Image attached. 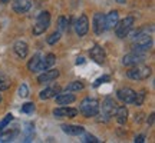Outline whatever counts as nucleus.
Segmentation results:
<instances>
[{
  "instance_id": "9b49d317",
  "label": "nucleus",
  "mask_w": 155,
  "mask_h": 143,
  "mask_svg": "<svg viewBox=\"0 0 155 143\" xmlns=\"http://www.w3.org/2000/svg\"><path fill=\"white\" fill-rule=\"evenodd\" d=\"M135 93H137V92L132 90L131 87H122L116 92V96H118V99L121 100V102H124L125 105H128V103H132L134 102Z\"/></svg>"
},
{
  "instance_id": "0eeeda50",
  "label": "nucleus",
  "mask_w": 155,
  "mask_h": 143,
  "mask_svg": "<svg viewBox=\"0 0 155 143\" xmlns=\"http://www.w3.org/2000/svg\"><path fill=\"white\" fill-rule=\"evenodd\" d=\"M145 57L147 55L145 53H138V52H131V53H128V55L124 56V59H122V65L124 66H135V65H139V63H142L145 60Z\"/></svg>"
},
{
  "instance_id": "dca6fc26",
  "label": "nucleus",
  "mask_w": 155,
  "mask_h": 143,
  "mask_svg": "<svg viewBox=\"0 0 155 143\" xmlns=\"http://www.w3.org/2000/svg\"><path fill=\"white\" fill-rule=\"evenodd\" d=\"M119 20V13L116 10L109 11L105 16V30H111V29L115 27V24Z\"/></svg>"
},
{
  "instance_id": "1a4fd4ad",
  "label": "nucleus",
  "mask_w": 155,
  "mask_h": 143,
  "mask_svg": "<svg viewBox=\"0 0 155 143\" xmlns=\"http://www.w3.org/2000/svg\"><path fill=\"white\" fill-rule=\"evenodd\" d=\"M92 27H94L95 34H102L105 32V14L102 13H95L92 19Z\"/></svg>"
},
{
  "instance_id": "4468645a",
  "label": "nucleus",
  "mask_w": 155,
  "mask_h": 143,
  "mask_svg": "<svg viewBox=\"0 0 155 143\" xmlns=\"http://www.w3.org/2000/svg\"><path fill=\"white\" fill-rule=\"evenodd\" d=\"M56 99V103L58 105H71V103H73L75 100H76V97H75V94H72V92H65V93H59L55 96Z\"/></svg>"
},
{
  "instance_id": "473e14b6",
  "label": "nucleus",
  "mask_w": 155,
  "mask_h": 143,
  "mask_svg": "<svg viewBox=\"0 0 155 143\" xmlns=\"http://www.w3.org/2000/svg\"><path fill=\"white\" fill-rule=\"evenodd\" d=\"M104 82H109V76H102V77H99L98 80H95V83H94V86L95 87H98V86H101Z\"/></svg>"
},
{
  "instance_id": "39448f33",
  "label": "nucleus",
  "mask_w": 155,
  "mask_h": 143,
  "mask_svg": "<svg viewBox=\"0 0 155 143\" xmlns=\"http://www.w3.org/2000/svg\"><path fill=\"white\" fill-rule=\"evenodd\" d=\"M49 26H50V13L49 11L39 13L38 17H36V23H35V26H33V34L35 36H39V34L45 33Z\"/></svg>"
},
{
  "instance_id": "aec40b11",
  "label": "nucleus",
  "mask_w": 155,
  "mask_h": 143,
  "mask_svg": "<svg viewBox=\"0 0 155 143\" xmlns=\"http://www.w3.org/2000/svg\"><path fill=\"white\" fill-rule=\"evenodd\" d=\"M59 92H61V89L58 87V86H56V87H46L45 90H42V92H40L39 97H40L42 100H48V99L55 97V96L59 93Z\"/></svg>"
},
{
  "instance_id": "a211bd4d",
  "label": "nucleus",
  "mask_w": 155,
  "mask_h": 143,
  "mask_svg": "<svg viewBox=\"0 0 155 143\" xmlns=\"http://www.w3.org/2000/svg\"><path fill=\"white\" fill-rule=\"evenodd\" d=\"M55 60H56V56L49 53V55H46L43 59H40V63H39L38 66V72H43L46 69H49L50 66H53L55 65Z\"/></svg>"
},
{
  "instance_id": "4c0bfd02",
  "label": "nucleus",
  "mask_w": 155,
  "mask_h": 143,
  "mask_svg": "<svg viewBox=\"0 0 155 143\" xmlns=\"http://www.w3.org/2000/svg\"><path fill=\"white\" fill-rule=\"evenodd\" d=\"M0 102H2V96H0Z\"/></svg>"
},
{
  "instance_id": "2f4dec72",
  "label": "nucleus",
  "mask_w": 155,
  "mask_h": 143,
  "mask_svg": "<svg viewBox=\"0 0 155 143\" xmlns=\"http://www.w3.org/2000/svg\"><path fill=\"white\" fill-rule=\"evenodd\" d=\"M82 142H88V143H98L99 140L95 138V136H92V135H85L83 136V140Z\"/></svg>"
},
{
  "instance_id": "f8f14e48",
  "label": "nucleus",
  "mask_w": 155,
  "mask_h": 143,
  "mask_svg": "<svg viewBox=\"0 0 155 143\" xmlns=\"http://www.w3.org/2000/svg\"><path fill=\"white\" fill-rule=\"evenodd\" d=\"M75 30L79 36H85L89 30V20L86 14H81L79 19L75 22Z\"/></svg>"
},
{
  "instance_id": "6e6552de",
  "label": "nucleus",
  "mask_w": 155,
  "mask_h": 143,
  "mask_svg": "<svg viewBox=\"0 0 155 143\" xmlns=\"http://www.w3.org/2000/svg\"><path fill=\"white\" fill-rule=\"evenodd\" d=\"M89 57L95 62V63H98V65H104L106 60V53L104 47L99 46V44H95L92 49L89 50Z\"/></svg>"
},
{
  "instance_id": "4be33fe9",
  "label": "nucleus",
  "mask_w": 155,
  "mask_h": 143,
  "mask_svg": "<svg viewBox=\"0 0 155 143\" xmlns=\"http://www.w3.org/2000/svg\"><path fill=\"white\" fill-rule=\"evenodd\" d=\"M40 59H42V56L39 55V53H36V55H35L28 63L29 70L30 72H38V66H39V63H40Z\"/></svg>"
},
{
  "instance_id": "412c9836",
  "label": "nucleus",
  "mask_w": 155,
  "mask_h": 143,
  "mask_svg": "<svg viewBox=\"0 0 155 143\" xmlns=\"http://www.w3.org/2000/svg\"><path fill=\"white\" fill-rule=\"evenodd\" d=\"M115 117H116V122L119 123V125H124L128 119V109L125 106H119V107H116L115 110Z\"/></svg>"
},
{
  "instance_id": "423d86ee",
  "label": "nucleus",
  "mask_w": 155,
  "mask_h": 143,
  "mask_svg": "<svg viewBox=\"0 0 155 143\" xmlns=\"http://www.w3.org/2000/svg\"><path fill=\"white\" fill-rule=\"evenodd\" d=\"M116 107H118V106H116L115 100L112 99V97H106V99L104 100V103H102V107L99 106V110H101L99 116L101 117H104V120L105 122H108L112 116L115 115Z\"/></svg>"
},
{
  "instance_id": "cd10ccee",
  "label": "nucleus",
  "mask_w": 155,
  "mask_h": 143,
  "mask_svg": "<svg viewBox=\"0 0 155 143\" xmlns=\"http://www.w3.org/2000/svg\"><path fill=\"white\" fill-rule=\"evenodd\" d=\"M59 30H65V29H69V19L65 16L59 17Z\"/></svg>"
},
{
  "instance_id": "6ab92c4d",
  "label": "nucleus",
  "mask_w": 155,
  "mask_h": 143,
  "mask_svg": "<svg viewBox=\"0 0 155 143\" xmlns=\"http://www.w3.org/2000/svg\"><path fill=\"white\" fill-rule=\"evenodd\" d=\"M61 129L66 135H71V136H79L85 132L83 126H78V125H62Z\"/></svg>"
},
{
  "instance_id": "c9c22d12",
  "label": "nucleus",
  "mask_w": 155,
  "mask_h": 143,
  "mask_svg": "<svg viewBox=\"0 0 155 143\" xmlns=\"http://www.w3.org/2000/svg\"><path fill=\"white\" fill-rule=\"evenodd\" d=\"M116 2H118V3H121V5H124V3H125V0H116Z\"/></svg>"
},
{
  "instance_id": "b1692460",
  "label": "nucleus",
  "mask_w": 155,
  "mask_h": 143,
  "mask_svg": "<svg viewBox=\"0 0 155 143\" xmlns=\"http://www.w3.org/2000/svg\"><path fill=\"white\" fill-rule=\"evenodd\" d=\"M85 87V84H83L82 82H72L69 83L66 86V92H79V90H82V89Z\"/></svg>"
},
{
  "instance_id": "f257e3e1",
  "label": "nucleus",
  "mask_w": 155,
  "mask_h": 143,
  "mask_svg": "<svg viewBox=\"0 0 155 143\" xmlns=\"http://www.w3.org/2000/svg\"><path fill=\"white\" fill-rule=\"evenodd\" d=\"M79 112H81L85 117H94V116H96L99 113V102L96 99L85 97V99L81 102Z\"/></svg>"
},
{
  "instance_id": "72a5a7b5",
  "label": "nucleus",
  "mask_w": 155,
  "mask_h": 143,
  "mask_svg": "<svg viewBox=\"0 0 155 143\" xmlns=\"http://www.w3.org/2000/svg\"><path fill=\"white\" fill-rule=\"evenodd\" d=\"M144 140H145L144 135H139V136H137V138H135V143H142Z\"/></svg>"
},
{
  "instance_id": "2eb2a0df",
  "label": "nucleus",
  "mask_w": 155,
  "mask_h": 143,
  "mask_svg": "<svg viewBox=\"0 0 155 143\" xmlns=\"http://www.w3.org/2000/svg\"><path fill=\"white\" fill-rule=\"evenodd\" d=\"M30 6H32L30 0H15L12 7H13V10L16 11V13L22 14V13H26L30 9Z\"/></svg>"
},
{
  "instance_id": "f3484780",
  "label": "nucleus",
  "mask_w": 155,
  "mask_h": 143,
  "mask_svg": "<svg viewBox=\"0 0 155 143\" xmlns=\"http://www.w3.org/2000/svg\"><path fill=\"white\" fill-rule=\"evenodd\" d=\"M13 50H15V53H16L20 59H25V57L28 56V53H29V46H28V43H26V42L19 40V42H16V43H15Z\"/></svg>"
},
{
  "instance_id": "c756f323",
  "label": "nucleus",
  "mask_w": 155,
  "mask_h": 143,
  "mask_svg": "<svg viewBox=\"0 0 155 143\" xmlns=\"http://www.w3.org/2000/svg\"><path fill=\"white\" fill-rule=\"evenodd\" d=\"M35 109H36V107H35V103H30V102H29V103H25V105L22 106V112L23 113H28V115L33 113Z\"/></svg>"
},
{
  "instance_id": "e433bc0d",
  "label": "nucleus",
  "mask_w": 155,
  "mask_h": 143,
  "mask_svg": "<svg viewBox=\"0 0 155 143\" xmlns=\"http://www.w3.org/2000/svg\"><path fill=\"white\" fill-rule=\"evenodd\" d=\"M10 0H2V3H9Z\"/></svg>"
},
{
  "instance_id": "9d476101",
  "label": "nucleus",
  "mask_w": 155,
  "mask_h": 143,
  "mask_svg": "<svg viewBox=\"0 0 155 143\" xmlns=\"http://www.w3.org/2000/svg\"><path fill=\"white\" fill-rule=\"evenodd\" d=\"M79 113V110L78 109H73V107H65V106L62 105L61 107H56L53 110V116H55L56 119H63V117H75L78 116Z\"/></svg>"
},
{
  "instance_id": "7ed1b4c3",
  "label": "nucleus",
  "mask_w": 155,
  "mask_h": 143,
  "mask_svg": "<svg viewBox=\"0 0 155 143\" xmlns=\"http://www.w3.org/2000/svg\"><path fill=\"white\" fill-rule=\"evenodd\" d=\"M127 76L131 80H145L151 76V67L145 66V65H135L131 66V69L127 72Z\"/></svg>"
},
{
  "instance_id": "5701e85b",
  "label": "nucleus",
  "mask_w": 155,
  "mask_h": 143,
  "mask_svg": "<svg viewBox=\"0 0 155 143\" xmlns=\"http://www.w3.org/2000/svg\"><path fill=\"white\" fill-rule=\"evenodd\" d=\"M17 135H19L17 129H13V130H9V132H6V133H2L0 135V142H10V140H13V139L16 138Z\"/></svg>"
},
{
  "instance_id": "c85d7f7f",
  "label": "nucleus",
  "mask_w": 155,
  "mask_h": 143,
  "mask_svg": "<svg viewBox=\"0 0 155 143\" xmlns=\"http://www.w3.org/2000/svg\"><path fill=\"white\" fill-rule=\"evenodd\" d=\"M59 39H61V32H55V33H52L49 37L46 39V42H48V44H55Z\"/></svg>"
},
{
  "instance_id": "20e7f679",
  "label": "nucleus",
  "mask_w": 155,
  "mask_h": 143,
  "mask_svg": "<svg viewBox=\"0 0 155 143\" xmlns=\"http://www.w3.org/2000/svg\"><path fill=\"white\" fill-rule=\"evenodd\" d=\"M134 22L135 19L134 16H127L125 19L122 20H118V23L115 24V33L116 36L119 39H125L129 34V32L132 30V26H134Z\"/></svg>"
},
{
  "instance_id": "7c9ffc66",
  "label": "nucleus",
  "mask_w": 155,
  "mask_h": 143,
  "mask_svg": "<svg viewBox=\"0 0 155 143\" xmlns=\"http://www.w3.org/2000/svg\"><path fill=\"white\" fill-rule=\"evenodd\" d=\"M17 93H19V96H20V97H28V96H29V89H28V86H26L25 83H22V84L19 86Z\"/></svg>"
},
{
  "instance_id": "a878e982",
  "label": "nucleus",
  "mask_w": 155,
  "mask_h": 143,
  "mask_svg": "<svg viewBox=\"0 0 155 143\" xmlns=\"http://www.w3.org/2000/svg\"><path fill=\"white\" fill-rule=\"evenodd\" d=\"M145 90H141V92H138V93H135V99H134V105L135 106H141L142 103H144V100H145Z\"/></svg>"
},
{
  "instance_id": "f03ea898",
  "label": "nucleus",
  "mask_w": 155,
  "mask_h": 143,
  "mask_svg": "<svg viewBox=\"0 0 155 143\" xmlns=\"http://www.w3.org/2000/svg\"><path fill=\"white\" fill-rule=\"evenodd\" d=\"M134 46L132 52H138V53H148V50L152 47V37L151 34H139L132 39Z\"/></svg>"
},
{
  "instance_id": "f704fd0d",
  "label": "nucleus",
  "mask_w": 155,
  "mask_h": 143,
  "mask_svg": "<svg viewBox=\"0 0 155 143\" xmlns=\"http://www.w3.org/2000/svg\"><path fill=\"white\" fill-rule=\"evenodd\" d=\"M148 123H150V125H152V123H154V113L150 116V119H148Z\"/></svg>"
},
{
  "instance_id": "bb28decb",
  "label": "nucleus",
  "mask_w": 155,
  "mask_h": 143,
  "mask_svg": "<svg viewBox=\"0 0 155 143\" xmlns=\"http://www.w3.org/2000/svg\"><path fill=\"white\" fill-rule=\"evenodd\" d=\"M12 120H13V115H10V113H9V115H6L5 117L0 120V132H3L6 127L9 126V123H10Z\"/></svg>"
},
{
  "instance_id": "393cba45",
  "label": "nucleus",
  "mask_w": 155,
  "mask_h": 143,
  "mask_svg": "<svg viewBox=\"0 0 155 143\" xmlns=\"http://www.w3.org/2000/svg\"><path fill=\"white\" fill-rule=\"evenodd\" d=\"M10 79L6 76L5 73H0V90H7V89L10 87Z\"/></svg>"
},
{
  "instance_id": "ddd939ff",
  "label": "nucleus",
  "mask_w": 155,
  "mask_h": 143,
  "mask_svg": "<svg viewBox=\"0 0 155 143\" xmlns=\"http://www.w3.org/2000/svg\"><path fill=\"white\" fill-rule=\"evenodd\" d=\"M59 77V70L58 69H52V70H43V73L38 77V82L40 84H43V83H49L52 80H56Z\"/></svg>"
}]
</instances>
